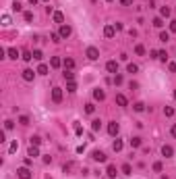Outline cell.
Segmentation results:
<instances>
[{
    "mask_svg": "<svg viewBox=\"0 0 176 179\" xmlns=\"http://www.w3.org/2000/svg\"><path fill=\"white\" fill-rule=\"evenodd\" d=\"M85 56L89 58V60H97V58H100V50H97L95 46H89V48L85 50Z\"/></svg>",
    "mask_w": 176,
    "mask_h": 179,
    "instance_id": "6da1fadb",
    "label": "cell"
},
{
    "mask_svg": "<svg viewBox=\"0 0 176 179\" xmlns=\"http://www.w3.org/2000/svg\"><path fill=\"white\" fill-rule=\"evenodd\" d=\"M17 175H19V179H31L29 167H21V169H17Z\"/></svg>",
    "mask_w": 176,
    "mask_h": 179,
    "instance_id": "7a4b0ae2",
    "label": "cell"
},
{
    "mask_svg": "<svg viewBox=\"0 0 176 179\" xmlns=\"http://www.w3.org/2000/svg\"><path fill=\"white\" fill-rule=\"evenodd\" d=\"M118 131H120V125H118L116 121L108 123V133H110V136H118Z\"/></svg>",
    "mask_w": 176,
    "mask_h": 179,
    "instance_id": "3957f363",
    "label": "cell"
},
{
    "mask_svg": "<svg viewBox=\"0 0 176 179\" xmlns=\"http://www.w3.org/2000/svg\"><path fill=\"white\" fill-rule=\"evenodd\" d=\"M91 158H93V161H97V163H106V161H108V156H106L102 150H95V152L91 154Z\"/></svg>",
    "mask_w": 176,
    "mask_h": 179,
    "instance_id": "277c9868",
    "label": "cell"
},
{
    "mask_svg": "<svg viewBox=\"0 0 176 179\" xmlns=\"http://www.w3.org/2000/svg\"><path fill=\"white\" fill-rule=\"evenodd\" d=\"M106 69H108V73H114V75H116V73H118V63H116V60H108V63H106Z\"/></svg>",
    "mask_w": 176,
    "mask_h": 179,
    "instance_id": "5b68a950",
    "label": "cell"
},
{
    "mask_svg": "<svg viewBox=\"0 0 176 179\" xmlns=\"http://www.w3.org/2000/svg\"><path fill=\"white\" fill-rule=\"evenodd\" d=\"M60 100H62V90L60 87H52V102L58 104Z\"/></svg>",
    "mask_w": 176,
    "mask_h": 179,
    "instance_id": "8992f818",
    "label": "cell"
},
{
    "mask_svg": "<svg viewBox=\"0 0 176 179\" xmlns=\"http://www.w3.org/2000/svg\"><path fill=\"white\" fill-rule=\"evenodd\" d=\"M58 33H60V38L67 40V38L73 33V29H71V25H60V31H58Z\"/></svg>",
    "mask_w": 176,
    "mask_h": 179,
    "instance_id": "52a82bcc",
    "label": "cell"
},
{
    "mask_svg": "<svg viewBox=\"0 0 176 179\" xmlns=\"http://www.w3.org/2000/svg\"><path fill=\"white\" fill-rule=\"evenodd\" d=\"M104 36H106V38H114V36H116V27H114V25H106V27H104Z\"/></svg>",
    "mask_w": 176,
    "mask_h": 179,
    "instance_id": "ba28073f",
    "label": "cell"
},
{
    "mask_svg": "<svg viewBox=\"0 0 176 179\" xmlns=\"http://www.w3.org/2000/svg\"><path fill=\"white\" fill-rule=\"evenodd\" d=\"M52 19H54V23H60V25H64V15H62L60 11H54V13H52Z\"/></svg>",
    "mask_w": 176,
    "mask_h": 179,
    "instance_id": "9c48e42d",
    "label": "cell"
},
{
    "mask_svg": "<svg viewBox=\"0 0 176 179\" xmlns=\"http://www.w3.org/2000/svg\"><path fill=\"white\" fill-rule=\"evenodd\" d=\"M162 154L166 156V158H172V156H174V148H172V146H166V144H164V146H162Z\"/></svg>",
    "mask_w": 176,
    "mask_h": 179,
    "instance_id": "30bf717a",
    "label": "cell"
},
{
    "mask_svg": "<svg viewBox=\"0 0 176 179\" xmlns=\"http://www.w3.org/2000/svg\"><path fill=\"white\" fill-rule=\"evenodd\" d=\"M35 73H37V71H33V69H25V71H23V79H25V81H33Z\"/></svg>",
    "mask_w": 176,
    "mask_h": 179,
    "instance_id": "8fae6325",
    "label": "cell"
},
{
    "mask_svg": "<svg viewBox=\"0 0 176 179\" xmlns=\"http://www.w3.org/2000/svg\"><path fill=\"white\" fill-rule=\"evenodd\" d=\"M6 56H8V58H13V60H17V58L21 56V52H19L17 48H8V50H6Z\"/></svg>",
    "mask_w": 176,
    "mask_h": 179,
    "instance_id": "7c38bea8",
    "label": "cell"
},
{
    "mask_svg": "<svg viewBox=\"0 0 176 179\" xmlns=\"http://www.w3.org/2000/svg\"><path fill=\"white\" fill-rule=\"evenodd\" d=\"M116 104H118V106H126V104H128L126 96H124V94H116Z\"/></svg>",
    "mask_w": 176,
    "mask_h": 179,
    "instance_id": "4fadbf2b",
    "label": "cell"
},
{
    "mask_svg": "<svg viewBox=\"0 0 176 179\" xmlns=\"http://www.w3.org/2000/svg\"><path fill=\"white\" fill-rule=\"evenodd\" d=\"M93 98L102 102V100L106 98V92H104V90H100V87H97V90H93Z\"/></svg>",
    "mask_w": 176,
    "mask_h": 179,
    "instance_id": "5bb4252c",
    "label": "cell"
},
{
    "mask_svg": "<svg viewBox=\"0 0 176 179\" xmlns=\"http://www.w3.org/2000/svg\"><path fill=\"white\" fill-rule=\"evenodd\" d=\"M62 65H64V69H69V71H73V69H75V60H73V58H64V60H62Z\"/></svg>",
    "mask_w": 176,
    "mask_h": 179,
    "instance_id": "9a60e30c",
    "label": "cell"
},
{
    "mask_svg": "<svg viewBox=\"0 0 176 179\" xmlns=\"http://www.w3.org/2000/svg\"><path fill=\"white\" fill-rule=\"evenodd\" d=\"M27 156H29V158H35V156H39L37 146H31V148H29V152H27Z\"/></svg>",
    "mask_w": 176,
    "mask_h": 179,
    "instance_id": "2e32d148",
    "label": "cell"
},
{
    "mask_svg": "<svg viewBox=\"0 0 176 179\" xmlns=\"http://www.w3.org/2000/svg\"><path fill=\"white\" fill-rule=\"evenodd\" d=\"M50 65H52V67H54V69H58V67H60V65H62V60H60V58H58V56H52V58H50Z\"/></svg>",
    "mask_w": 176,
    "mask_h": 179,
    "instance_id": "e0dca14e",
    "label": "cell"
},
{
    "mask_svg": "<svg viewBox=\"0 0 176 179\" xmlns=\"http://www.w3.org/2000/svg\"><path fill=\"white\" fill-rule=\"evenodd\" d=\"M122 146H124V144H122V140H114V144H112L114 152H120V150H122Z\"/></svg>",
    "mask_w": 176,
    "mask_h": 179,
    "instance_id": "ac0fdd59",
    "label": "cell"
},
{
    "mask_svg": "<svg viewBox=\"0 0 176 179\" xmlns=\"http://www.w3.org/2000/svg\"><path fill=\"white\" fill-rule=\"evenodd\" d=\"M62 75H64V79H67V81H73V79H75V73H73V71H69V69H64V73H62Z\"/></svg>",
    "mask_w": 176,
    "mask_h": 179,
    "instance_id": "d6986e66",
    "label": "cell"
},
{
    "mask_svg": "<svg viewBox=\"0 0 176 179\" xmlns=\"http://www.w3.org/2000/svg\"><path fill=\"white\" fill-rule=\"evenodd\" d=\"M67 92H71V94L77 92V83L75 81H67Z\"/></svg>",
    "mask_w": 176,
    "mask_h": 179,
    "instance_id": "ffe728a7",
    "label": "cell"
},
{
    "mask_svg": "<svg viewBox=\"0 0 176 179\" xmlns=\"http://www.w3.org/2000/svg\"><path fill=\"white\" fill-rule=\"evenodd\" d=\"M126 71H128V73H137V71H139V67H137L135 63H128V65H126Z\"/></svg>",
    "mask_w": 176,
    "mask_h": 179,
    "instance_id": "44dd1931",
    "label": "cell"
},
{
    "mask_svg": "<svg viewBox=\"0 0 176 179\" xmlns=\"http://www.w3.org/2000/svg\"><path fill=\"white\" fill-rule=\"evenodd\" d=\"M37 73H39V75H48V65H43V63H41V65L37 67Z\"/></svg>",
    "mask_w": 176,
    "mask_h": 179,
    "instance_id": "7402d4cb",
    "label": "cell"
},
{
    "mask_svg": "<svg viewBox=\"0 0 176 179\" xmlns=\"http://www.w3.org/2000/svg\"><path fill=\"white\" fill-rule=\"evenodd\" d=\"M133 108L137 110V113H143V110H145V104H143V102H135V104H133Z\"/></svg>",
    "mask_w": 176,
    "mask_h": 179,
    "instance_id": "603a6c76",
    "label": "cell"
},
{
    "mask_svg": "<svg viewBox=\"0 0 176 179\" xmlns=\"http://www.w3.org/2000/svg\"><path fill=\"white\" fill-rule=\"evenodd\" d=\"M160 15H162V17H166V19H168V17H170V15H172V11H170V9H168V6H162V11H160Z\"/></svg>",
    "mask_w": 176,
    "mask_h": 179,
    "instance_id": "cb8c5ba5",
    "label": "cell"
},
{
    "mask_svg": "<svg viewBox=\"0 0 176 179\" xmlns=\"http://www.w3.org/2000/svg\"><path fill=\"white\" fill-rule=\"evenodd\" d=\"M106 173H108V177H116V167H114V165H110Z\"/></svg>",
    "mask_w": 176,
    "mask_h": 179,
    "instance_id": "d4e9b609",
    "label": "cell"
},
{
    "mask_svg": "<svg viewBox=\"0 0 176 179\" xmlns=\"http://www.w3.org/2000/svg\"><path fill=\"white\" fill-rule=\"evenodd\" d=\"M141 146V138H133L130 140V148H139Z\"/></svg>",
    "mask_w": 176,
    "mask_h": 179,
    "instance_id": "484cf974",
    "label": "cell"
},
{
    "mask_svg": "<svg viewBox=\"0 0 176 179\" xmlns=\"http://www.w3.org/2000/svg\"><path fill=\"white\" fill-rule=\"evenodd\" d=\"M135 54H139V56H143V54H145V48L141 46V44H137V46H135Z\"/></svg>",
    "mask_w": 176,
    "mask_h": 179,
    "instance_id": "4316f807",
    "label": "cell"
},
{
    "mask_svg": "<svg viewBox=\"0 0 176 179\" xmlns=\"http://www.w3.org/2000/svg\"><path fill=\"white\" fill-rule=\"evenodd\" d=\"M21 58H23V60H27V63H29V60L33 58V52H29V50H25V52H23V56H21Z\"/></svg>",
    "mask_w": 176,
    "mask_h": 179,
    "instance_id": "83f0119b",
    "label": "cell"
},
{
    "mask_svg": "<svg viewBox=\"0 0 176 179\" xmlns=\"http://www.w3.org/2000/svg\"><path fill=\"white\" fill-rule=\"evenodd\" d=\"M158 58L166 63V60H168V52H166V50H160V52H158Z\"/></svg>",
    "mask_w": 176,
    "mask_h": 179,
    "instance_id": "f1b7e54d",
    "label": "cell"
},
{
    "mask_svg": "<svg viewBox=\"0 0 176 179\" xmlns=\"http://www.w3.org/2000/svg\"><path fill=\"white\" fill-rule=\"evenodd\" d=\"M100 127H102V121H100V119H95V121L91 123V129H93V131H100Z\"/></svg>",
    "mask_w": 176,
    "mask_h": 179,
    "instance_id": "f546056e",
    "label": "cell"
},
{
    "mask_svg": "<svg viewBox=\"0 0 176 179\" xmlns=\"http://www.w3.org/2000/svg\"><path fill=\"white\" fill-rule=\"evenodd\" d=\"M164 115H166V117H172V115H174V108H172V106H164Z\"/></svg>",
    "mask_w": 176,
    "mask_h": 179,
    "instance_id": "4dcf8cb0",
    "label": "cell"
},
{
    "mask_svg": "<svg viewBox=\"0 0 176 179\" xmlns=\"http://www.w3.org/2000/svg\"><path fill=\"white\" fill-rule=\"evenodd\" d=\"M93 110H95V106H93L91 102H89V104H85V113H87V115H91Z\"/></svg>",
    "mask_w": 176,
    "mask_h": 179,
    "instance_id": "1f68e13d",
    "label": "cell"
},
{
    "mask_svg": "<svg viewBox=\"0 0 176 179\" xmlns=\"http://www.w3.org/2000/svg\"><path fill=\"white\" fill-rule=\"evenodd\" d=\"M23 17H25L27 23H31V21H33V13H31V11H25V15H23Z\"/></svg>",
    "mask_w": 176,
    "mask_h": 179,
    "instance_id": "d6a6232c",
    "label": "cell"
},
{
    "mask_svg": "<svg viewBox=\"0 0 176 179\" xmlns=\"http://www.w3.org/2000/svg\"><path fill=\"white\" fill-rule=\"evenodd\" d=\"M153 25H156V27H164V21H162V17H156V19H153Z\"/></svg>",
    "mask_w": 176,
    "mask_h": 179,
    "instance_id": "836d02e7",
    "label": "cell"
},
{
    "mask_svg": "<svg viewBox=\"0 0 176 179\" xmlns=\"http://www.w3.org/2000/svg\"><path fill=\"white\" fill-rule=\"evenodd\" d=\"M168 40H170V33L168 31H162L160 33V42H168Z\"/></svg>",
    "mask_w": 176,
    "mask_h": 179,
    "instance_id": "e575fe53",
    "label": "cell"
},
{
    "mask_svg": "<svg viewBox=\"0 0 176 179\" xmlns=\"http://www.w3.org/2000/svg\"><path fill=\"white\" fill-rule=\"evenodd\" d=\"M39 144H41V138L39 136H33L31 138V146H39Z\"/></svg>",
    "mask_w": 176,
    "mask_h": 179,
    "instance_id": "d590c367",
    "label": "cell"
},
{
    "mask_svg": "<svg viewBox=\"0 0 176 179\" xmlns=\"http://www.w3.org/2000/svg\"><path fill=\"white\" fill-rule=\"evenodd\" d=\"M17 150H19V144H17V142H13V144L8 146V152H11V154H15Z\"/></svg>",
    "mask_w": 176,
    "mask_h": 179,
    "instance_id": "8d00e7d4",
    "label": "cell"
},
{
    "mask_svg": "<svg viewBox=\"0 0 176 179\" xmlns=\"http://www.w3.org/2000/svg\"><path fill=\"white\" fill-rule=\"evenodd\" d=\"M33 58H35V60H41V58H43L41 50H33Z\"/></svg>",
    "mask_w": 176,
    "mask_h": 179,
    "instance_id": "74e56055",
    "label": "cell"
},
{
    "mask_svg": "<svg viewBox=\"0 0 176 179\" xmlns=\"http://www.w3.org/2000/svg\"><path fill=\"white\" fill-rule=\"evenodd\" d=\"M112 81H114V83H116V85H120V83H122V75H120V73H116V75H114V79H112Z\"/></svg>",
    "mask_w": 176,
    "mask_h": 179,
    "instance_id": "f35d334b",
    "label": "cell"
},
{
    "mask_svg": "<svg viewBox=\"0 0 176 179\" xmlns=\"http://www.w3.org/2000/svg\"><path fill=\"white\" fill-rule=\"evenodd\" d=\"M19 123H21V125H27V123H29V117H25V115H21V117H19Z\"/></svg>",
    "mask_w": 176,
    "mask_h": 179,
    "instance_id": "ab89813d",
    "label": "cell"
},
{
    "mask_svg": "<svg viewBox=\"0 0 176 179\" xmlns=\"http://www.w3.org/2000/svg\"><path fill=\"white\" fill-rule=\"evenodd\" d=\"M162 163H153V171H156V173H162Z\"/></svg>",
    "mask_w": 176,
    "mask_h": 179,
    "instance_id": "60d3db41",
    "label": "cell"
},
{
    "mask_svg": "<svg viewBox=\"0 0 176 179\" xmlns=\"http://www.w3.org/2000/svg\"><path fill=\"white\" fill-rule=\"evenodd\" d=\"M13 11H15V13H21V11H23V6H21V2H15V4H13Z\"/></svg>",
    "mask_w": 176,
    "mask_h": 179,
    "instance_id": "b9f144b4",
    "label": "cell"
},
{
    "mask_svg": "<svg viewBox=\"0 0 176 179\" xmlns=\"http://www.w3.org/2000/svg\"><path fill=\"white\" fill-rule=\"evenodd\" d=\"M122 173H124V175H130V173H133V169H130V165H124V167H122Z\"/></svg>",
    "mask_w": 176,
    "mask_h": 179,
    "instance_id": "7bdbcfd3",
    "label": "cell"
},
{
    "mask_svg": "<svg viewBox=\"0 0 176 179\" xmlns=\"http://www.w3.org/2000/svg\"><path fill=\"white\" fill-rule=\"evenodd\" d=\"M50 40L52 42H60V33H50Z\"/></svg>",
    "mask_w": 176,
    "mask_h": 179,
    "instance_id": "ee69618b",
    "label": "cell"
},
{
    "mask_svg": "<svg viewBox=\"0 0 176 179\" xmlns=\"http://www.w3.org/2000/svg\"><path fill=\"white\" fill-rule=\"evenodd\" d=\"M168 69H170V73H176V63H170Z\"/></svg>",
    "mask_w": 176,
    "mask_h": 179,
    "instance_id": "f6af8a7d",
    "label": "cell"
},
{
    "mask_svg": "<svg viewBox=\"0 0 176 179\" xmlns=\"http://www.w3.org/2000/svg\"><path fill=\"white\" fill-rule=\"evenodd\" d=\"M170 31L176 33V21H170Z\"/></svg>",
    "mask_w": 176,
    "mask_h": 179,
    "instance_id": "bcb514c9",
    "label": "cell"
},
{
    "mask_svg": "<svg viewBox=\"0 0 176 179\" xmlns=\"http://www.w3.org/2000/svg\"><path fill=\"white\" fill-rule=\"evenodd\" d=\"M2 23H4V25H8V23H11V17H8V15H4V17H2Z\"/></svg>",
    "mask_w": 176,
    "mask_h": 179,
    "instance_id": "7dc6e473",
    "label": "cell"
},
{
    "mask_svg": "<svg viewBox=\"0 0 176 179\" xmlns=\"http://www.w3.org/2000/svg\"><path fill=\"white\" fill-rule=\"evenodd\" d=\"M120 4H124V6H128V4H133V0H120Z\"/></svg>",
    "mask_w": 176,
    "mask_h": 179,
    "instance_id": "c3c4849f",
    "label": "cell"
},
{
    "mask_svg": "<svg viewBox=\"0 0 176 179\" xmlns=\"http://www.w3.org/2000/svg\"><path fill=\"white\" fill-rule=\"evenodd\" d=\"M170 133H172V138H176V125H172V129H170Z\"/></svg>",
    "mask_w": 176,
    "mask_h": 179,
    "instance_id": "681fc988",
    "label": "cell"
},
{
    "mask_svg": "<svg viewBox=\"0 0 176 179\" xmlns=\"http://www.w3.org/2000/svg\"><path fill=\"white\" fill-rule=\"evenodd\" d=\"M39 2V0H29V4H37Z\"/></svg>",
    "mask_w": 176,
    "mask_h": 179,
    "instance_id": "f907efd6",
    "label": "cell"
},
{
    "mask_svg": "<svg viewBox=\"0 0 176 179\" xmlns=\"http://www.w3.org/2000/svg\"><path fill=\"white\" fill-rule=\"evenodd\" d=\"M174 100H176V90H174Z\"/></svg>",
    "mask_w": 176,
    "mask_h": 179,
    "instance_id": "816d5d0a",
    "label": "cell"
},
{
    "mask_svg": "<svg viewBox=\"0 0 176 179\" xmlns=\"http://www.w3.org/2000/svg\"><path fill=\"white\" fill-rule=\"evenodd\" d=\"M106 2H114V0H106Z\"/></svg>",
    "mask_w": 176,
    "mask_h": 179,
    "instance_id": "f5cc1de1",
    "label": "cell"
},
{
    "mask_svg": "<svg viewBox=\"0 0 176 179\" xmlns=\"http://www.w3.org/2000/svg\"><path fill=\"white\" fill-rule=\"evenodd\" d=\"M41 2H50V0H41Z\"/></svg>",
    "mask_w": 176,
    "mask_h": 179,
    "instance_id": "db71d44e",
    "label": "cell"
}]
</instances>
